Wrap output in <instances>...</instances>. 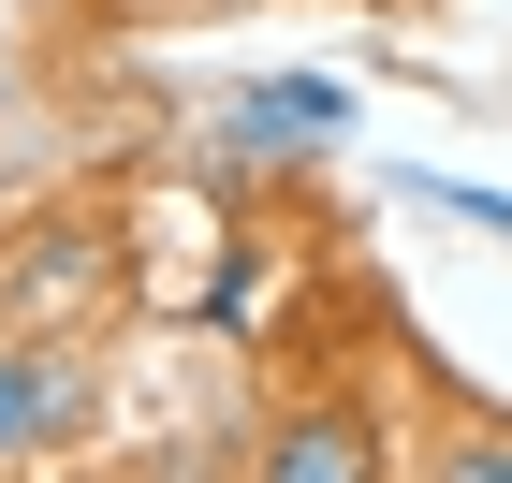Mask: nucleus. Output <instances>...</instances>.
I'll use <instances>...</instances> for the list:
<instances>
[{
	"instance_id": "f257e3e1",
	"label": "nucleus",
	"mask_w": 512,
	"mask_h": 483,
	"mask_svg": "<svg viewBox=\"0 0 512 483\" xmlns=\"http://www.w3.org/2000/svg\"><path fill=\"white\" fill-rule=\"evenodd\" d=\"M88 425H103V381H88L74 337H0V469L74 454Z\"/></svg>"
},
{
	"instance_id": "f03ea898",
	"label": "nucleus",
	"mask_w": 512,
	"mask_h": 483,
	"mask_svg": "<svg viewBox=\"0 0 512 483\" xmlns=\"http://www.w3.org/2000/svg\"><path fill=\"white\" fill-rule=\"evenodd\" d=\"M249 483H395V440H381L366 396H293L249 440Z\"/></svg>"
},
{
	"instance_id": "7ed1b4c3",
	"label": "nucleus",
	"mask_w": 512,
	"mask_h": 483,
	"mask_svg": "<svg viewBox=\"0 0 512 483\" xmlns=\"http://www.w3.org/2000/svg\"><path fill=\"white\" fill-rule=\"evenodd\" d=\"M118 293V264H103V235L88 220H30V235L0 249V337L30 322V337H59L74 308H103Z\"/></svg>"
},
{
	"instance_id": "20e7f679",
	"label": "nucleus",
	"mask_w": 512,
	"mask_h": 483,
	"mask_svg": "<svg viewBox=\"0 0 512 483\" xmlns=\"http://www.w3.org/2000/svg\"><path fill=\"white\" fill-rule=\"evenodd\" d=\"M220 132H235L249 161H322L337 132H352V88H337V74H264V88L220 103Z\"/></svg>"
},
{
	"instance_id": "39448f33",
	"label": "nucleus",
	"mask_w": 512,
	"mask_h": 483,
	"mask_svg": "<svg viewBox=\"0 0 512 483\" xmlns=\"http://www.w3.org/2000/svg\"><path fill=\"white\" fill-rule=\"evenodd\" d=\"M410 483H512V410H454V425H439V454Z\"/></svg>"
},
{
	"instance_id": "423d86ee",
	"label": "nucleus",
	"mask_w": 512,
	"mask_h": 483,
	"mask_svg": "<svg viewBox=\"0 0 512 483\" xmlns=\"http://www.w3.org/2000/svg\"><path fill=\"white\" fill-rule=\"evenodd\" d=\"M410 205H439V220H469V235L512 249V191H469V176H410Z\"/></svg>"
}]
</instances>
